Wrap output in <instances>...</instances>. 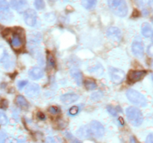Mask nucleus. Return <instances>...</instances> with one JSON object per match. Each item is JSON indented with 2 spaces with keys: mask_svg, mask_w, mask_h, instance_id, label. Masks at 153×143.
I'll return each instance as SVG.
<instances>
[{
  "mask_svg": "<svg viewBox=\"0 0 153 143\" xmlns=\"http://www.w3.org/2000/svg\"><path fill=\"white\" fill-rule=\"evenodd\" d=\"M111 11L117 16L124 17L128 13V6L126 0H108Z\"/></svg>",
  "mask_w": 153,
  "mask_h": 143,
  "instance_id": "f257e3e1",
  "label": "nucleus"
},
{
  "mask_svg": "<svg viewBox=\"0 0 153 143\" xmlns=\"http://www.w3.org/2000/svg\"><path fill=\"white\" fill-rule=\"evenodd\" d=\"M126 114L130 124L134 127L140 126L143 121V116L141 111L134 107H129L126 110Z\"/></svg>",
  "mask_w": 153,
  "mask_h": 143,
  "instance_id": "f03ea898",
  "label": "nucleus"
},
{
  "mask_svg": "<svg viewBox=\"0 0 153 143\" xmlns=\"http://www.w3.org/2000/svg\"><path fill=\"white\" fill-rule=\"evenodd\" d=\"M126 97L130 102L139 107H146L147 105V101L146 98L137 91L130 89L126 92Z\"/></svg>",
  "mask_w": 153,
  "mask_h": 143,
  "instance_id": "7ed1b4c3",
  "label": "nucleus"
},
{
  "mask_svg": "<svg viewBox=\"0 0 153 143\" xmlns=\"http://www.w3.org/2000/svg\"><path fill=\"white\" fill-rule=\"evenodd\" d=\"M13 17V13L10 10V4L7 0H0V21L10 22Z\"/></svg>",
  "mask_w": 153,
  "mask_h": 143,
  "instance_id": "20e7f679",
  "label": "nucleus"
},
{
  "mask_svg": "<svg viewBox=\"0 0 153 143\" xmlns=\"http://www.w3.org/2000/svg\"><path fill=\"white\" fill-rule=\"evenodd\" d=\"M88 128H89L91 136H94L97 139L102 137L105 134V131L103 125L97 121H92Z\"/></svg>",
  "mask_w": 153,
  "mask_h": 143,
  "instance_id": "39448f33",
  "label": "nucleus"
},
{
  "mask_svg": "<svg viewBox=\"0 0 153 143\" xmlns=\"http://www.w3.org/2000/svg\"><path fill=\"white\" fill-rule=\"evenodd\" d=\"M109 74H110L111 80L115 84H120L123 81L125 78V72L120 69L110 67L109 68Z\"/></svg>",
  "mask_w": 153,
  "mask_h": 143,
  "instance_id": "423d86ee",
  "label": "nucleus"
},
{
  "mask_svg": "<svg viewBox=\"0 0 153 143\" xmlns=\"http://www.w3.org/2000/svg\"><path fill=\"white\" fill-rule=\"evenodd\" d=\"M131 50H132L133 54L137 57H143V55H144V46H143L141 39L139 38V37L134 39L132 45H131Z\"/></svg>",
  "mask_w": 153,
  "mask_h": 143,
  "instance_id": "0eeeda50",
  "label": "nucleus"
},
{
  "mask_svg": "<svg viewBox=\"0 0 153 143\" xmlns=\"http://www.w3.org/2000/svg\"><path fill=\"white\" fill-rule=\"evenodd\" d=\"M0 63L6 68H10L14 64L13 60L10 59V55L3 46H0Z\"/></svg>",
  "mask_w": 153,
  "mask_h": 143,
  "instance_id": "6e6552de",
  "label": "nucleus"
},
{
  "mask_svg": "<svg viewBox=\"0 0 153 143\" xmlns=\"http://www.w3.org/2000/svg\"><path fill=\"white\" fill-rule=\"evenodd\" d=\"M24 20L29 26H34L37 22V13L33 9H26L24 12Z\"/></svg>",
  "mask_w": 153,
  "mask_h": 143,
  "instance_id": "1a4fd4ad",
  "label": "nucleus"
},
{
  "mask_svg": "<svg viewBox=\"0 0 153 143\" xmlns=\"http://www.w3.org/2000/svg\"><path fill=\"white\" fill-rule=\"evenodd\" d=\"M107 36L110 40L115 42L120 41L122 39V33L117 27H111L107 31Z\"/></svg>",
  "mask_w": 153,
  "mask_h": 143,
  "instance_id": "9d476101",
  "label": "nucleus"
},
{
  "mask_svg": "<svg viewBox=\"0 0 153 143\" xmlns=\"http://www.w3.org/2000/svg\"><path fill=\"white\" fill-rule=\"evenodd\" d=\"M146 74V71H130L128 73V80L130 83H133L141 80Z\"/></svg>",
  "mask_w": 153,
  "mask_h": 143,
  "instance_id": "9b49d317",
  "label": "nucleus"
},
{
  "mask_svg": "<svg viewBox=\"0 0 153 143\" xmlns=\"http://www.w3.org/2000/svg\"><path fill=\"white\" fill-rule=\"evenodd\" d=\"M25 95L30 98H34V97L37 96L40 92V88L36 83H31L27 86L25 89Z\"/></svg>",
  "mask_w": 153,
  "mask_h": 143,
  "instance_id": "f8f14e48",
  "label": "nucleus"
},
{
  "mask_svg": "<svg viewBox=\"0 0 153 143\" xmlns=\"http://www.w3.org/2000/svg\"><path fill=\"white\" fill-rule=\"evenodd\" d=\"M24 43L23 37L20 33L15 32L13 33L11 37V41H10V44L13 46L14 49H18V48L21 47Z\"/></svg>",
  "mask_w": 153,
  "mask_h": 143,
  "instance_id": "ddd939ff",
  "label": "nucleus"
},
{
  "mask_svg": "<svg viewBox=\"0 0 153 143\" xmlns=\"http://www.w3.org/2000/svg\"><path fill=\"white\" fill-rule=\"evenodd\" d=\"M79 99V95L75 93H68L61 97V101L65 104H70Z\"/></svg>",
  "mask_w": 153,
  "mask_h": 143,
  "instance_id": "4468645a",
  "label": "nucleus"
},
{
  "mask_svg": "<svg viewBox=\"0 0 153 143\" xmlns=\"http://www.w3.org/2000/svg\"><path fill=\"white\" fill-rule=\"evenodd\" d=\"M28 74H29V77L33 80H38L43 77V74H44V72L41 68L34 67L30 70Z\"/></svg>",
  "mask_w": 153,
  "mask_h": 143,
  "instance_id": "2eb2a0df",
  "label": "nucleus"
},
{
  "mask_svg": "<svg viewBox=\"0 0 153 143\" xmlns=\"http://www.w3.org/2000/svg\"><path fill=\"white\" fill-rule=\"evenodd\" d=\"M0 143H18V142L16 139L8 136L4 131L0 130Z\"/></svg>",
  "mask_w": 153,
  "mask_h": 143,
  "instance_id": "dca6fc26",
  "label": "nucleus"
},
{
  "mask_svg": "<svg viewBox=\"0 0 153 143\" xmlns=\"http://www.w3.org/2000/svg\"><path fill=\"white\" fill-rule=\"evenodd\" d=\"M141 33L143 36L145 37H150L152 35V26L148 22H144L141 26Z\"/></svg>",
  "mask_w": 153,
  "mask_h": 143,
  "instance_id": "f3484780",
  "label": "nucleus"
},
{
  "mask_svg": "<svg viewBox=\"0 0 153 143\" xmlns=\"http://www.w3.org/2000/svg\"><path fill=\"white\" fill-rule=\"evenodd\" d=\"M70 74L73 76V78L75 79L76 83H78V85H81L82 83V74L79 69H73L70 72Z\"/></svg>",
  "mask_w": 153,
  "mask_h": 143,
  "instance_id": "a211bd4d",
  "label": "nucleus"
},
{
  "mask_svg": "<svg viewBox=\"0 0 153 143\" xmlns=\"http://www.w3.org/2000/svg\"><path fill=\"white\" fill-rule=\"evenodd\" d=\"M78 136H80L81 138H90V137H91V134L90 133L88 127L85 126L81 128L78 130Z\"/></svg>",
  "mask_w": 153,
  "mask_h": 143,
  "instance_id": "6ab92c4d",
  "label": "nucleus"
},
{
  "mask_svg": "<svg viewBox=\"0 0 153 143\" xmlns=\"http://www.w3.org/2000/svg\"><path fill=\"white\" fill-rule=\"evenodd\" d=\"M82 4L86 9H92L97 4V0H81Z\"/></svg>",
  "mask_w": 153,
  "mask_h": 143,
  "instance_id": "aec40b11",
  "label": "nucleus"
},
{
  "mask_svg": "<svg viewBox=\"0 0 153 143\" xmlns=\"http://www.w3.org/2000/svg\"><path fill=\"white\" fill-rule=\"evenodd\" d=\"M89 72L91 73H94V74H97L98 75H101L103 73V68L100 64H98L97 66H91L88 69Z\"/></svg>",
  "mask_w": 153,
  "mask_h": 143,
  "instance_id": "412c9836",
  "label": "nucleus"
},
{
  "mask_svg": "<svg viewBox=\"0 0 153 143\" xmlns=\"http://www.w3.org/2000/svg\"><path fill=\"white\" fill-rule=\"evenodd\" d=\"M16 103L22 108L26 109L28 107V102H27L26 99L22 95H18L17 98H16Z\"/></svg>",
  "mask_w": 153,
  "mask_h": 143,
  "instance_id": "4be33fe9",
  "label": "nucleus"
},
{
  "mask_svg": "<svg viewBox=\"0 0 153 143\" xmlns=\"http://www.w3.org/2000/svg\"><path fill=\"white\" fill-rule=\"evenodd\" d=\"M85 87H86L88 90H94V89H95L97 87V83H95V81L91 80H85Z\"/></svg>",
  "mask_w": 153,
  "mask_h": 143,
  "instance_id": "5701e85b",
  "label": "nucleus"
},
{
  "mask_svg": "<svg viewBox=\"0 0 153 143\" xmlns=\"http://www.w3.org/2000/svg\"><path fill=\"white\" fill-rule=\"evenodd\" d=\"M34 4L37 10H43L45 7L44 0H35Z\"/></svg>",
  "mask_w": 153,
  "mask_h": 143,
  "instance_id": "b1692460",
  "label": "nucleus"
},
{
  "mask_svg": "<svg viewBox=\"0 0 153 143\" xmlns=\"http://www.w3.org/2000/svg\"><path fill=\"white\" fill-rule=\"evenodd\" d=\"M18 3H19V9H18L17 11H24L25 10V8H26V6L28 5V3H27L26 0H19L18 1Z\"/></svg>",
  "mask_w": 153,
  "mask_h": 143,
  "instance_id": "393cba45",
  "label": "nucleus"
},
{
  "mask_svg": "<svg viewBox=\"0 0 153 143\" xmlns=\"http://www.w3.org/2000/svg\"><path fill=\"white\" fill-rule=\"evenodd\" d=\"M135 1L140 7H147L150 4L149 0H135Z\"/></svg>",
  "mask_w": 153,
  "mask_h": 143,
  "instance_id": "a878e982",
  "label": "nucleus"
},
{
  "mask_svg": "<svg viewBox=\"0 0 153 143\" xmlns=\"http://www.w3.org/2000/svg\"><path fill=\"white\" fill-rule=\"evenodd\" d=\"M79 112V107L78 106H73L69 110L68 113L70 116H76Z\"/></svg>",
  "mask_w": 153,
  "mask_h": 143,
  "instance_id": "bb28decb",
  "label": "nucleus"
},
{
  "mask_svg": "<svg viewBox=\"0 0 153 143\" xmlns=\"http://www.w3.org/2000/svg\"><path fill=\"white\" fill-rule=\"evenodd\" d=\"M7 118L4 113L0 112V125H5L7 123Z\"/></svg>",
  "mask_w": 153,
  "mask_h": 143,
  "instance_id": "cd10ccee",
  "label": "nucleus"
},
{
  "mask_svg": "<svg viewBox=\"0 0 153 143\" xmlns=\"http://www.w3.org/2000/svg\"><path fill=\"white\" fill-rule=\"evenodd\" d=\"M107 110L108 111V113H110L111 116H117V113H118L117 110V109H115V108H114L113 107H111V106H108Z\"/></svg>",
  "mask_w": 153,
  "mask_h": 143,
  "instance_id": "c85d7f7f",
  "label": "nucleus"
},
{
  "mask_svg": "<svg viewBox=\"0 0 153 143\" xmlns=\"http://www.w3.org/2000/svg\"><path fill=\"white\" fill-rule=\"evenodd\" d=\"M102 95L101 92H94V94H92V96H91V99L94 100V101H97L102 98Z\"/></svg>",
  "mask_w": 153,
  "mask_h": 143,
  "instance_id": "c756f323",
  "label": "nucleus"
},
{
  "mask_svg": "<svg viewBox=\"0 0 153 143\" xmlns=\"http://www.w3.org/2000/svg\"><path fill=\"white\" fill-rule=\"evenodd\" d=\"M10 4L14 10H18V9H19V3H18V1H16V0H10Z\"/></svg>",
  "mask_w": 153,
  "mask_h": 143,
  "instance_id": "7c9ffc66",
  "label": "nucleus"
},
{
  "mask_svg": "<svg viewBox=\"0 0 153 143\" xmlns=\"http://www.w3.org/2000/svg\"><path fill=\"white\" fill-rule=\"evenodd\" d=\"M27 84H28V81H27V80H20V81L18 82L17 86L19 89H23L24 86H26Z\"/></svg>",
  "mask_w": 153,
  "mask_h": 143,
  "instance_id": "2f4dec72",
  "label": "nucleus"
},
{
  "mask_svg": "<svg viewBox=\"0 0 153 143\" xmlns=\"http://www.w3.org/2000/svg\"><path fill=\"white\" fill-rule=\"evenodd\" d=\"M67 136H68L69 139L71 141V143H80V142H79V140L76 139V138H74V137H73L70 133L67 134Z\"/></svg>",
  "mask_w": 153,
  "mask_h": 143,
  "instance_id": "473e14b6",
  "label": "nucleus"
},
{
  "mask_svg": "<svg viewBox=\"0 0 153 143\" xmlns=\"http://www.w3.org/2000/svg\"><path fill=\"white\" fill-rule=\"evenodd\" d=\"M153 46H152V44L149 45V47L147 48V54L149 56L152 57V54H153Z\"/></svg>",
  "mask_w": 153,
  "mask_h": 143,
  "instance_id": "72a5a7b5",
  "label": "nucleus"
},
{
  "mask_svg": "<svg viewBox=\"0 0 153 143\" xmlns=\"http://www.w3.org/2000/svg\"><path fill=\"white\" fill-rule=\"evenodd\" d=\"M49 111L51 113H52V114H56V113L58 112V109L55 107H49Z\"/></svg>",
  "mask_w": 153,
  "mask_h": 143,
  "instance_id": "f704fd0d",
  "label": "nucleus"
},
{
  "mask_svg": "<svg viewBox=\"0 0 153 143\" xmlns=\"http://www.w3.org/2000/svg\"><path fill=\"white\" fill-rule=\"evenodd\" d=\"M146 143H153V136L152 133L149 134L146 139Z\"/></svg>",
  "mask_w": 153,
  "mask_h": 143,
  "instance_id": "c9c22d12",
  "label": "nucleus"
},
{
  "mask_svg": "<svg viewBox=\"0 0 153 143\" xmlns=\"http://www.w3.org/2000/svg\"><path fill=\"white\" fill-rule=\"evenodd\" d=\"M49 64H50L52 66H53V67L55 66V60H54L53 57L51 56V55L49 57Z\"/></svg>",
  "mask_w": 153,
  "mask_h": 143,
  "instance_id": "e433bc0d",
  "label": "nucleus"
},
{
  "mask_svg": "<svg viewBox=\"0 0 153 143\" xmlns=\"http://www.w3.org/2000/svg\"><path fill=\"white\" fill-rule=\"evenodd\" d=\"M37 116L40 120H45V119H46V116L43 113H41V112H38L37 114Z\"/></svg>",
  "mask_w": 153,
  "mask_h": 143,
  "instance_id": "4c0bfd02",
  "label": "nucleus"
},
{
  "mask_svg": "<svg viewBox=\"0 0 153 143\" xmlns=\"http://www.w3.org/2000/svg\"><path fill=\"white\" fill-rule=\"evenodd\" d=\"M46 143H55V142L53 138L49 136L46 139Z\"/></svg>",
  "mask_w": 153,
  "mask_h": 143,
  "instance_id": "58836bf2",
  "label": "nucleus"
},
{
  "mask_svg": "<svg viewBox=\"0 0 153 143\" xmlns=\"http://www.w3.org/2000/svg\"><path fill=\"white\" fill-rule=\"evenodd\" d=\"M7 106V101H1V107L2 109H5Z\"/></svg>",
  "mask_w": 153,
  "mask_h": 143,
  "instance_id": "ea45409f",
  "label": "nucleus"
},
{
  "mask_svg": "<svg viewBox=\"0 0 153 143\" xmlns=\"http://www.w3.org/2000/svg\"><path fill=\"white\" fill-rule=\"evenodd\" d=\"M130 143H137V140L134 136H131L130 138Z\"/></svg>",
  "mask_w": 153,
  "mask_h": 143,
  "instance_id": "a19ab883",
  "label": "nucleus"
},
{
  "mask_svg": "<svg viewBox=\"0 0 153 143\" xmlns=\"http://www.w3.org/2000/svg\"><path fill=\"white\" fill-rule=\"evenodd\" d=\"M118 121H119L120 123V125H122V126L124 125V121H123V119L122 117H120L119 119H118Z\"/></svg>",
  "mask_w": 153,
  "mask_h": 143,
  "instance_id": "79ce46f5",
  "label": "nucleus"
},
{
  "mask_svg": "<svg viewBox=\"0 0 153 143\" xmlns=\"http://www.w3.org/2000/svg\"><path fill=\"white\" fill-rule=\"evenodd\" d=\"M49 1H57V0H49Z\"/></svg>",
  "mask_w": 153,
  "mask_h": 143,
  "instance_id": "37998d69",
  "label": "nucleus"
},
{
  "mask_svg": "<svg viewBox=\"0 0 153 143\" xmlns=\"http://www.w3.org/2000/svg\"><path fill=\"white\" fill-rule=\"evenodd\" d=\"M66 1H72V0H66Z\"/></svg>",
  "mask_w": 153,
  "mask_h": 143,
  "instance_id": "c03bdc74",
  "label": "nucleus"
}]
</instances>
